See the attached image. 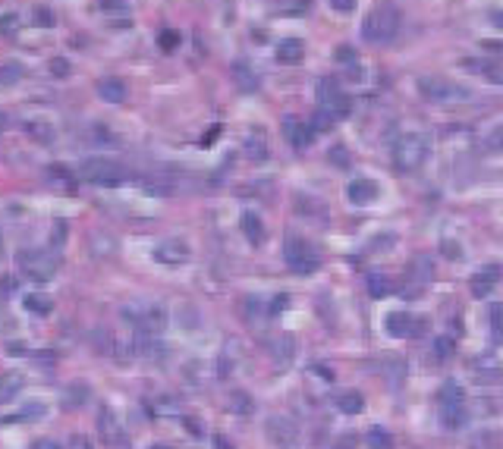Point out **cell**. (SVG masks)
Masks as SVG:
<instances>
[{"instance_id":"obj_1","label":"cell","mask_w":503,"mask_h":449,"mask_svg":"<svg viewBox=\"0 0 503 449\" xmlns=\"http://www.w3.org/2000/svg\"><path fill=\"white\" fill-rule=\"evenodd\" d=\"M123 321L136 330L138 336H161L167 327V311L161 302L151 298H136V302L123 305Z\"/></svg>"},{"instance_id":"obj_2","label":"cell","mask_w":503,"mask_h":449,"mask_svg":"<svg viewBox=\"0 0 503 449\" xmlns=\"http://www.w3.org/2000/svg\"><path fill=\"white\" fill-rule=\"evenodd\" d=\"M400 22L402 16L393 3H377L368 13V20L362 22V38L371 41V45H390L400 35Z\"/></svg>"},{"instance_id":"obj_3","label":"cell","mask_w":503,"mask_h":449,"mask_svg":"<svg viewBox=\"0 0 503 449\" xmlns=\"http://www.w3.org/2000/svg\"><path fill=\"white\" fill-rule=\"evenodd\" d=\"M428 151H431V142H428L425 132H402L393 142V167L400 173L418 170L428 160Z\"/></svg>"},{"instance_id":"obj_4","label":"cell","mask_w":503,"mask_h":449,"mask_svg":"<svg viewBox=\"0 0 503 449\" xmlns=\"http://www.w3.org/2000/svg\"><path fill=\"white\" fill-rule=\"evenodd\" d=\"M283 258H286L289 271L299 273V277H312V273L321 267L318 248H314L308 239H299V236H289L286 239V245H283Z\"/></svg>"},{"instance_id":"obj_5","label":"cell","mask_w":503,"mask_h":449,"mask_svg":"<svg viewBox=\"0 0 503 449\" xmlns=\"http://www.w3.org/2000/svg\"><path fill=\"white\" fill-rule=\"evenodd\" d=\"M19 267H22L25 277L48 283V280H54L57 267H60V254L54 248H25V252H19Z\"/></svg>"},{"instance_id":"obj_6","label":"cell","mask_w":503,"mask_h":449,"mask_svg":"<svg viewBox=\"0 0 503 449\" xmlns=\"http://www.w3.org/2000/svg\"><path fill=\"white\" fill-rule=\"evenodd\" d=\"M79 173H82V179H88V183H94V185L126 183V170L110 158H85L79 167Z\"/></svg>"},{"instance_id":"obj_7","label":"cell","mask_w":503,"mask_h":449,"mask_svg":"<svg viewBox=\"0 0 503 449\" xmlns=\"http://www.w3.org/2000/svg\"><path fill=\"white\" fill-rule=\"evenodd\" d=\"M418 91H421V98H428V101H434V104L465 101V98H469V89H462L459 82H453V79H446V76H421Z\"/></svg>"},{"instance_id":"obj_8","label":"cell","mask_w":503,"mask_h":449,"mask_svg":"<svg viewBox=\"0 0 503 449\" xmlns=\"http://www.w3.org/2000/svg\"><path fill=\"white\" fill-rule=\"evenodd\" d=\"M264 430H268V440L277 443L280 449H289L296 446V436H299V430H296V424L289 421V418H268V424H264Z\"/></svg>"},{"instance_id":"obj_9","label":"cell","mask_w":503,"mask_h":449,"mask_svg":"<svg viewBox=\"0 0 503 449\" xmlns=\"http://www.w3.org/2000/svg\"><path fill=\"white\" fill-rule=\"evenodd\" d=\"M283 139H286L296 151H305V148L312 145L314 132H312V126H308V123L299 120V116H283Z\"/></svg>"},{"instance_id":"obj_10","label":"cell","mask_w":503,"mask_h":449,"mask_svg":"<svg viewBox=\"0 0 503 449\" xmlns=\"http://www.w3.org/2000/svg\"><path fill=\"white\" fill-rule=\"evenodd\" d=\"M189 258H192V252H189V245L182 239H163L161 245L154 248V261H157V264L176 267V264H186Z\"/></svg>"},{"instance_id":"obj_11","label":"cell","mask_w":503,"mask_h":449,"mask_svg":"<svg viewBox=\"0 0 503 449\" xmlns=\"http://www.w3.org/2000/svg\"><path fill=\"white\" fill-rule=\"evenodd\" d=\"M346 198H349V204H356V208H365V204H371L374 198H381V185H377L374 179L358 176L346 185Z\"/></svg>"},{"instance_id":"obj_12","label":"cell","mask_w":503,"mask_h":449,"mask_svg":"<svg viewBox=\"0 0 503 449\" xmlns=\"http://www.w3.org/2000/svg\"><path fill=\"white\" fill-rule=\"evenodd\" d=\"M415 327H418V317L406 314V311H390L384 317V330H387L393 340H406V336H415Z\"/></svg>"},{"instance_id":"obj_13","label":"cell","mask_w":503,"mask_h":449,"mask_svg":"<svg viewBox=\"0 0 503 449\" xmlns=\"http://www.w3.org/2000/svg\"><path fill=\"white\" fill-rule=\"evenodd\" d=\"M98 430H101V440H104L107 446H117V449L126 446V434H123V427H119V421L113 418L110 409H101V415H98Z\"/></svg>"},{"instance_id":"obj_14","label":"cell","mask_w":503,"mask_h":449,"mask_svg":"<svg viewBox=\"0 0 503 449\" xmlns=\"http://www.w3.org/2000/svg\"><path fill=\"white\" fill-rule=\"evenodd\" d=\"M431 277H434V264L428 261V254H415V258L409 261V273H406L409 292H418L421 286L431 283Z\"/></svg>"},{"instance_id":"obj_15","label":"cell","mask_w":503,"mask_h":449,"mask_svg":"<svg viewBox=\"0 0 503 449\" xmlns=\"http://www.w3.org/2000/svg\"><path fill=\"white\" fill-rule=\"evenodd\" d=\"M98 98L107 104H123L126 98H129V85L119 76H104V79H98Z\"/></svg>"},{"instance_id":"obj_16","label":"cell","mask_w":503,"mask_h":449,"mask_svg":"<svg viewBox=\"0 0 503 449\" xmlns=\"http://www.w3.org/2000/svg\"><path fill=\"white\" fill-rule=\"evenodd\" d=\"M500 273H503V267H500V264H484L481 271H478V277L472 280V296H475V298L490 296V289L497 286Z\"/></svg>"},{"instance_id":"obj_17","label":"cell","mask_w":503,"mask_h":449,"mask_svg":"<svg viewBox=\"0 0 503 449\" xmlns=\"http://www.w3.org/2000/svg\"><path fill=\"white\" fill-rule=\"evenodd\" d=\"M230 76H233V85H236L239 91H245V95H252V91H258V73L252 70V63H245V60H236V63L230 66Z\"/></svg>"},{"instance_id":"obj_18","label":"cell","mask_w":503,"mask_h":449,"mask_svg":"<svg viewBox=\"0 0 503 449\" xmlns=\"http://www.w3.org/2000/svg\"><path fill=\"white\" fill-rule=\"evenodd\" d=\"M274 57H277V63L293 66V63H299V60L305 57V45H302L299 38H283L280 45L274 47Z\"/></svg>"},{"instance_id":"obj_19","label":"cell","mask_w":503,"mask_h":449,"mask_svg":"<svg viewBox=\"0 0 503 449\" xmlns=\"http://www.w3.org/2000/svg\"><path fill=\"white\" fill-rule=\"evenodd\" d=\"M440 424L446 430H459L469 424V411H465V402L462 405H440Z\"/></svg>"},{"instance_id":"obj_20","label":"cell","mask_w":503,"mask_h":449,"mask_svg":"<svg viewBox=\"0 0 503 449\" xmlns=\"http://www.w3.org/2000/svg\"><path fill=\"white\" fill-rule=\"evenodd\" d=\"M22 386H25V377H22V374H16V371L0 374V405L13 402V399L22 393Z\"/></svg>"},{"instance_id":"obj_21","label":"cell","mask_w":503,"mask_h":449,"mask_svg":"<svg viewBox=\"0 0 503 449\" xmlns=\"http://www.w3.org/2000/svg\"><path fill=\"white\" fill-rule=\"evenodd\" d=\"M239 227H242L245 239H249L252 245H261V242H264V223H261V217H258V214L245 211V214H242V223H239Z\"/></svg>"},{"instance_id":"obj_22","label":"cell","mask_w":503,"mask_h":449,"mask_svg":"<svg viewBox=\"0 0 503 449\" xmlns=\"http://www.w3.org/2000/svg\"><path fill=\"white\" fill-rule=\"evenodd\" d=\"M365 286H368V296L371 298H384L393 292V283H390V277L384 271H371L368 280H365Z\"/></svg>"},{"instance_id":"obj_23","label":"cell","mask_w":503,"mask_h":449,"mask_svg":"<svg viewBox=\"0 0 503 449\" xmlns=\"http://www.w3.org/2000/svg\"><path fill=\"white\" fill-rule=\"evenodd\" d=\"M465 402V393L456 380H444V386L437 390V405H462Z\"/></svg>"},{"instance_id":"obj_24","label":"cell","mask_w":503,"mask_h":449,"mask_svg":"<svg viewBox=\"0 0 503 449\" xmlns=\"http://www.w3.org/2000/svg\"><path fill=\"white\" fill-rule=\"evenodd\" d=\"M337 409L343 411V415H358V411L365 409V399H362V393H356V390H346V393H340V396H337Z\"/></svg>"},{"instance_id":"obj_25","label":"cell","mask_w":503,"mask_h":449,"mask_svg":"<svg viewBox=\"0 0 503 449\" xmlns=\"http://www.w3.org/2000/svg\"><path fill=\"white\" fill-rule=\"evenodd\" d=\"M25 132H29L35 142H41V145H50V142H54V126H50L48 120H29L25 123Z\"/></svg>"},{"instance_id":"obj_26","label":"cell","mask_w":503,"mask_h":449,"mask_svg":"<svg viewBox=\"0 0 503 449\" xmlns=\"http://www.w3.org/2000/svg\"><path fill=\"white\" fill-rule=\"evenodd\" d=\"M245 158H249V160H255V164H261V160H268V142H264L258 132L245 139Z\"/></svg>"},{"instance_id":"obj_27","label":"cell","mask_w":503,"mask_h":449,"mask_svg":"<svg viewBox=\"0 0 503 449\" xmlns=\"http://www.w3.org/2000/svg\"><path fill=\"white\" fill-rule=\"evenodd\" d=\"M163 349H167V346H161V342H157V336H138V340H136V352L142 355V358H161Z\"/></svg>"},{"instance_id":"obj_28","label":"cell","mask_w":503,"mask_h":449,"mask_svg":"<svg viewBox=\"0 0 503 449\" xmlns=\"http://www.w3.org/2000/svg\"><path fill=\"white\" fill-rule=\"evenodd\" d=\"M462 66L478 70L484 79H490V82H503V66H497V63H488V60H465Z\"/></svg>"},{"instance_id":"obj_29","label":"cell","mask_w":503,"mask_h":449,"mask_svg":"<svg viewBox=\"0 0 503 449\" xmlns=\"http://www.w3.org/2000/svg\"><path fill=\"white\" fill-rule=\"evenodd\" d=\"M343 91H340V82L337 79H321L318 82V107H324V104H330L333 98H340Z\"/></svg>"},{"instance_id":"obj_30","label":"cell","mask_w":503,"mask_h":449,"mask_svg":"<svg viewBox=\"0 0 503 449\" xmlns=\"http://www.w3.org/2000/svg\"><path fill=\"white\" fill-rule=\"evenodd\" d=\"M365 440H368V449H393V436L384 427H371Z\"/></svg>"},{"instance_id":"obj_31","label":"cell","mask_w":503,"mask_h":449,"mask_svg":"<svg viewBox=\"0 0 503 449\" xmlns=\"http://www.w3.org/2000/svg\"><path fill=\"white\" fill-rule=\"evenodd\" d=\"M50 308H54V302L48 296H38V292L25 296V311H31V314H50Z\"/></svg>"},{"instance_id":"obj_32","label":"cell","mask_w":503,"mask_h":449,"mask_svg":"<svg viewBox=\"0 0 503 449\" xmlns=\"http://www.w3.org/2000/svg\"><path fill=\"white\" fill-rule=\"evenodd\" d=\"M157 47H161L163 54H173L176 47H180V32H176V29H163V32L157 35Z\"/></svg>"},{"instance_id":"obj_33","label":"cell","mask_w":503,"mask_h":449,"mask_svg":"<svg viewBox=\"0 0 503 449\" xmlns=\"http://www.w3.org/2000/svg\"><path fill=\"white\" fill-rule=\"evenodd\" d=\"M252 409H255V402H252L249 393H233L230 396V411H236V415H249Z\"/></svg>"},{"instance_id":"obj_34","label":"cell","mask_w":503,"mask_h":449,"mask_svg":"<svg viewBox=\"0 0 503 449\" xmlns=\"http://www.w3.org/2000/svg\"><path fill=\"white\" fill-rule=\"evenodd\" d=\"M333 123H337V120H333V116L327 114V110H321V107H318V110L312 114V120H308V126H312V132H327V129H330Z\"/></svg>"},{"instance_id":"obj_35","label":"cell","mask_w":503,"mask_h":449,"mask_svg":"<svg viewBox=\"0 0 503 449\" xmlns=\"http://www.w3.org/2000/svg\"><path fill=\"white\" fill-rule=\"evenodd\" d=\"M48 176L54 179V183H63L66 189H73V185H75V176L66 170V167H60V164H50L48 167Z\"/></svg>"},{"instance_id":"obj_36","label":"cell","mask_w":503,"mask_h":449,"mask_svg":"<svg viewBox=\"0 0 503 449\" xmlns=\"http://www.w3.org/2000/svg\"><path fill=\"white\" fill-rule=\"evenodd\" d=\"M488 321H490V333L500 340L503 336V302H497V305H490V311H488Z\"/></svg>"},{"instance_id":"obj_37","label":"cell","mask_w":503,"mask_h":449,"mask_svg":"<svg viewBox=\"0 0 503 449\" xmlns=\"http://www.w3.org/2000/svg\"><path fill=\"white\" fill-rule=\"evenodd\" d=\"M453 355V336H437L434 340V361H446Z\"/></svg>"},{"instance_id":"obj_38","label":"cell","mask_w":503,"mask_h":449,"mask_svg":"<svg viewBox=\"0 0 503 449\" xmlns=\"http://www.w3.org/2000/svg\"><path fill=\"white\" fill-rule=\"evenodd\" d=\"M22 79V66H0V85H13Z\"/></svg>"},{"instance_id":"obj_39","label":"cell","mask_w":503,"mask_h":449,"mask_svg":"<svg viewBox=\"0 0 503 449\" xmlns=\"http://www.w3.org/2000/svg\"><path fill=\"white\" fill-rule=\"evenodd\" d=\"M66 233H69V229H66V223H63V220H57V223H54V233H50V248H54V252L63 245V242H66Z\"/></svg>"},{"instance_id":"obj_40","label":"cell","mask_w":503,"mask_h":449,"mask_svg":"<svg viewBox=\"0 0 503 449\" xmlns=\"http://www.w3.org/2000/svg\"><path fill=\"white\" fill-rule=\"evenodd\" d=\"M50 76H57V79H63V76H69V63L63 57H54L50 60Z\"/></svg>"},{"instance_id":"obj_41","label":"cell","mask_w":503,"mask_h":449,"mask_svg":"<svg viewBox=\"0 0 503 449\" xmlns=\"http://www.w3.org/2000/svg\"><path fill=\"white\" fill-rule=\"evenodd\" d=\"M35 22L38 26H44V29H50L54 26V13H50L48 7H35Z\"/></svg>"},{"instance_id":"obj_42","label":"cell","mask_w":503,"mask_h":449,"mask_svg":"<svg viewBox=\"0 0 503 449\" xmlns=\"http://www.w3.org/2000/svg\"><path fill=\"white\" fill-rule=\"evenodd\" d=\"M333 57H337L340 63H356V51H352L349 45H340V47H337V54H333Z\"/></svg>"},{"instance_id":"obj_43","label":"cell","mask_w":503,"mask_h":449,"mask_svg":"<svg viewBox=\"0 0 503 449\" xmlns=\"http://www.w3.org/2000/svg\"><path fill=\"white\" fill-rule=\"evenodd\" d=\"M488 148H490V151H503V126H497L494 132H490Z\"/></svg>"},{"instance_id":"obj_44","label":"cell","mask_w":503,"mask_h":449,"mask_svg":"<svg viewBox=\"0 0 503 449\" xmlns=\"http://www.w3.org/2000/svg\"><path fill=\"white\" fill-rule=\"evenodd\" d=\"M16 22H19V20H16V13H6L3 20H0V32H3V35L16 32Z\"/></svg>"},{"instance_id":"obj_45","label":"cell","mask_w":503,"mask_h":449,"mask_svg":"<svg viewBox=\"0 0 503 449\" xmlns=\"http://www.w3.org/2000/svg\"><path fill=\"white\" fill-rule=\"evenodd\" d=\"M333 449H356V434H343L333 443Z\"/></svg>"},{"instance_id":"obj_46","label":"cell","mask_w":503,"mask_h":449,"mask_svg":"<svg viewBox=\"0 0 503 449\" xmlns=\"http://www.w3.org/2000/svg\"><path fill=\"white\" fill-rule=\"evenodd\" d=\"M330 7L340 10V13H352V10H356V0H330Z\"/></svg>"},{"instance_id":"obj_47","label":"cell","mask_w":503,"mask_h":449,"mask_svg":"<svg viewBox=\"0 0 503 449\" xmlns=\"http://www.w3.org/2000/svg\"><path fill=\"white\" fill-rule=\"evenodd\" d=\"M481 47L488 54H494V57H503V45H500V41H481Z\"/></svg>"},{"instance_id":"obj_48","label":"cell","mask_w":503,"mask_h":449,"mask_svg":"<svg viewBox=\"0 0 503 449\" xmlns=\"http://www.w3.org/2000/svg\"><path fill=\"white\" fill-rule=\"evenodd\" d=\"M330 160H333V164H340V167H346V164H349V160H346L343 145H337V148H333V151H330Z\"/></svg>"},{"instance_id":"obj_49","label":"cell","mask_w":503,"mask_h":449,"mask_svg":"<svg viewBox=\"0 0 503 449\" xmlns=\"http://www.w3.org/2000/svg\"><path fill=\"white\" fill-rule=\"evenodd\" d=\"M444 254L446 258H462V252H459L456 242H444Z\"/></svg>"},{"instance_id":"obj_50","label":"cell","mask_w":503,"mask_h":449,"mask_svg":"<svg viewBox=\"0 0 503 449\" xmlns=\"http://www.w3.org/2000/svg\"><path fill=\"white\" fill-rule=\"evenodd\" d=\"M488 20H490V26L494 29H503V10H490Z\"/></svg>"},{"instance_id":"obj_51","label":"cell","mask_w":503,"mask_h":449,"mask_svg":"<svg viewBox=\"0 0 503 449\" xmlns=\"http://www.w3.org/2000/svg\"><path fill=\"white\" fill-rule=\"evenodd\" d=\"M31 449H63V446H60V443H54V440H38Z\"/></svg>"},{"instance_id":"obj_52","label":"cell","mask_w":503,"mask_h":449,"mask_svg":"<svg viewBox=\"0 0 503 449\" xmlns=\"http://www.w3.org/2000/svg\"><path fill=\"white\" fill-rule=\"evenodd\" d=\"M101 7H104V10H113V7L126 10V3H123V0H101Z\"/></svg>"},{"instance_id":"obj_53","label":"cell","mask_w":503,"mask_h":449,"mask_svg":"<svg viewBox=\"0 0 503 449\" xmlns=\"http://www.w3.org/2000/svg\"><path fill=\"white\" fill-rule=\"evenodd\" d=\"M286 298L289 296H277L274 302H270V311H283V308H286Z\"/></svg>"},{"instance_id":"obj_54","label":"cell","mask_w":503,"mask_h":449,"mask_svg":"<svg viewBox=\"0 0 503 449\" xmlns=\"http://www.w3.org/2000/svg\"><path fill=\"white\" fill-rule=\"evenodd\" d=\"M6 352H10V355H25V342H10V346H6Z\"/></svg>"},{"instance_id":"obj_55","label":"cell","mask_w":503,"mask_h":449,"mask_svg":"<svg viewBox=\"0 0 503 449\" xmlns=\"http://www.w3.org/2000/svg\"><path fill=\"white\" fill-rule=\"evenodd\" d=\"M73 449H92V446H88L85 436H73Z\"/></svg>"},{"instance_id":"obj_56","label":"cell","mask_w":503,"mask_h":449,"mask_svg":"<svg viewBox=\"0 0 503 449\" xmlns=\"http://www.w3.org/2000/svg\"><path fill=\"white\" fill-rule=\"evenodd\" d=\"M186 427L192 430V434H201V427H198V421H186Z\"/></svg>"},{"instance_id":"obj_57","label":"cell","mask_w":503,"mask_h":449,"mask_svg":"<svg viewBox=\"0 0 503 449\" xmlns=\"http://www.w3.org/2000/svg\"><path fill=\"white\" fill-rule=\"evenodd\" d=\"M6 123H10V120H6V114H3V110H0V132H3V129H6Z\"/></svg>"},{"instance_id":"obj_58","label":"cell","mask_w":503,"mask_h":449,"mask_svg":"<svg viewBox=\"0 0 503 449\" xmlns=\"http://www.w3.org/2000/svg\"><path fill=\"white\" fill-rule=\"evenodd\" d=\"M0 248H3V242H0Z\"/></svg>"}]
</instances>
